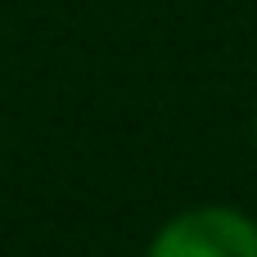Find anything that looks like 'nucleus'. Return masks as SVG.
<instances>
[{"label": "nucleus", "instance_id": "1", "mask_svg": "<svg viewBox=\"0 0 257 257\" xmlns=\"http://www.w3.org/2000/svg\"><path fill=\"white\" fill-rule=\"evenodd\" d=\"M145 257H257V221L230 203H199L167 217Z\"/></svg>", "mask_w": 257, "mask_h": 257}, {"label": "nucleus", "instance_id": "2", "mask_svg": "<svg viewBox=\"0 0 257 257\" xmlns=\"http://www.w3.org/2000/svg\"><path fill=\"white\" fill-rule=\"evenodd\" d=\"M253 145H257V117H253Z\"/></svg>", "mask_w": 257, "mask_h": 257}]
</instances>
